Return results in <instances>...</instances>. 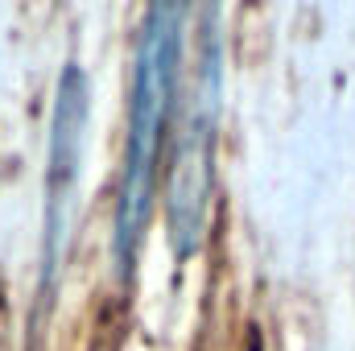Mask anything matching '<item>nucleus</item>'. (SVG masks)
<instances>
[{
	"mask_svg": "<svg viewBox=\"0 0 355 351\" xmlns=\"http://www.w3.org/2000/svg\"><path fill=\"white\" fill-rule=\"evenodd\" d=\"M182 33H186V0H153L141 25L132 91H128V141H124V174H120L116 240H112L120 273H128L141 248L145 223L153 215L162 137L174 112L178 67H182Z\"/></svg>",
	"mask_w": 355,
	"mask_h": 351,
	"instance_id": "f257e3e1",
	"label": "nucleus"
},
{
	"mask_svg": "<svg viewBox=\"0 0 355 351\" xmlns=\"http://www.w3.org/2000/svg\"><path fill=\"white\" fill-rule=\"evenodd\" d=\"M83 141H87V79L79 67H67L58 79L54 99V128H50V174H46V261L50 273L58 264V252L67 244V215H71V194L79 182L83 162Z\"/></svg>",
	"mask_w": 355,
	"mask_h": 351,
	"instance_id": "7ed1b4c3",
	"label": "nucleus"
},
{
	"mask_svg": "<svg viewBox=\"0 0 355 351\" xmlns=\"http://www.w3.org/2000/svg\"><path fill=\"white\" fill-rule=\"evenodd\" d=\"M215 112H219V42H211L198 79L186 99V116L178 128L174 166H170V198L166 223L178 257H190L202 244L207 198H211V149H215Z\"/></svg>",
	"mask_w": 355,
	"mask_h": 351,
	"instance_id": "f03ea898",
	"label": "nucleus"
}]
</instances>
